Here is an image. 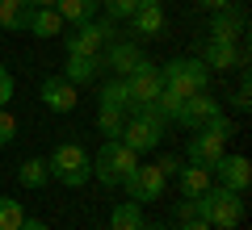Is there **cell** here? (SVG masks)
Returning a JSON list of instances; mask_svg holds the SVG:
<instances>
[{
  "mask_svg": "<svg viewBox=\"0 0 252 230\" xmlns=\"http://www.w3.org/2000/svg\"><path fill=\"white\" fill-rule=\"evenodd\" d=\"M193 201H198V218L210 222L215 230H235L240 218H244V197L231 193V188H223V184H210L206 193L193 197Z\"/></svg>",
  "mask_w": 252,
  "mask_h": 230,
  "instance_id": "6da1fadb",
  "label": "cell"
},
{
  "mask_svg": "<svg viewBox=\"0 0 252 230\" xmlns=\"http://www.w3.org/2000/svg\"><path fill=\"white\" fill-rule=\"evenodd\" d=\"M46 168H51V180H59V184H67V188H80V184L93 180V155L80 142H59V147L51 151Z\"/></svg>",
  "mask_w": 252,
  "mask_h": 230,
  "instance_id": "7a4b0ae2",
  "label": "cell"
},
{
  "mask_svg": "<svg viewBox=\"0 0 252 230\" xmlns=\"http://www.w3.org/2000/svg\"><path fill=\"white\" fill-rule=\"evenodd\" d=\"M135 168H139V155L126 147L122 138H105V147H101V151H97V159H93V176H97L105 188L126 184Z\"/></svg>",
  "mask_w": 252,
  "mask_h": 230,
  "instance_id": "3957f363",
  "label": "cell"
},
{
  "mask_svg": "<svg viewBox=\"0 0 252 230\" xmlns=\"http://www.w3.org/2000/svg\"><path fill=\"white\" fill-rule=\"evenodd\" d=\"M227 138H231V122H227V113H219L210 126H202V130L189 134V163L215 168V163L227 155Z\"/></svg>",
  "mask_w": 252,
  "mask_h": 230,
  "instance_id": "277c9868",
  "label": "cell"
},
{
  "mask_svg": "<svg viewBox=\"0 0 252 230\" xmlns=\"http://www.w3.org/2000/svg\"><path fill=\"white\" fill-rule=\"evenodd\" d=\"M160 80H164V88H172L177 97H198V92H206V84H210V71H206V63L202 59H168V63H160Z\"/></svg>",
  "mask_w": 252,
  "mask_h": 230,
  "instance_id": "5b68a950",
  "label": "cell"
},
{
  "mask_svg": "<svg viewBox=\"0 0 252 230\" xmlns=\"http://www.w3.org/2000/svg\"><path fill=\"white\" fill-rule=\"evenodd\" d=\"M114 38H118L114 21H80L72 34H63V46H67V54H101Z\"/></svg>",
  "mask_w": 252,
  "mask_h": 230,
  "instance_id": "8992f818",
  "label": "cell"
},
{
  "mask_svg": "<svg viewBox=\"0 0 252 230\" xmlns=\"http://www.w3.org/2000/svg\"><path fill=\"white\" fill-rule=\"evenodd\" d=\"M143 59L147 54H143V46H139L135 38H114V42L101 51V71H109L114 80H126Z\"/></svg>",
  "mask_w": 252,
  "mask_h": 230,
  "instance_id": "52a82bcc",
  "label": "cell"
},
{
  "mask_svg": "<svg viewBox=\"0 0 252 230\" xmlns=\"http://www.w3.org/2000/svg\"><path fill=\"white\" fill-rule=\"evenodd\" d=\"M160 88H164V80H160V63H152V59H143L130 76H126V97H130V109H139V105H152L156 97H160Z\"/></svg>",
  "mask_w": 252,
  "mask_h": 230,
  "instance_id": "ba28073f",
  "label": "cell"
},
{
  "mask_svg": "<svg viewBox=\"0 0 252 230\" xmlns=\"http://www.w3.org/2000/svg\"><path fill=\"white\" fill-rule=\"evenodd\" d=\"M164 184H168V176H164L156 163H139L135 172H130V180H126V193H130V201H160Z\"/></svg>",
  "mask_w": 252,
  "mask_h": 230,
  "instance_id": "9c48e42d",
  "label": "cell"
},
{
  "mask_svg": "<svg viewBox=\"0 0 252 230\" xmlns=\"http://www.w3.org/2000/svg\"><path fill=\"white\" fill-rule=\"evenodd\" d=\"M210 176H215L223 188H231V193L244 197V188L252 184V163L244 159V155H223V159L210 168Z\"/></svg>",
  "mask_w": 252,
  "mask_h": 230,
  "instance_id": "30bf717a",
  "label": "cell"
},
{
  "mask_svg": "<svg viewBox=\"0 0 252 230\" xmlns=\"http://www.w3.org/2000/svg\"><path fill=\"white\" fill-rule=\"evenodd\" d=\"M219 113H223V105H219L210 92H198V97H189L185 105H181V117H177V122L185 126V130H202V126H210Z\"/></svg>",
  "mask_w": 252,
  "mask_h": 230,
  "instance_id": "8fae6325",
  "label": "cell"
},
{
  "mask_svg": "<svg viewBox=\"0 0 252 230\" xmlns=\"http://www.w3.org/2000/svg\"><path fill=\"white\" fill-rule=\"evenodd\" d=\"M202 63H206V71H235V67L248 63V54H244L235 42H219V38H210V42L202 46Z\"/></svg>",
  "mask_w": 252,
  "mask_h": 230,
  "instance_id": "7c38bea8",
  "label": "cell"
},
{
  "mask_svg": "<svg viewBox=\"0 0 252 230\" xmlns=\"http://www.w3.org/2000/svg\"><path fill=\"white\" fill-rule=\"evenodd\" d=\"M42 101L51 113H72L76 105H80V97H76V84L63 80V76H46L42 80Z\"/></svg>",
  "mask_w": 252,
  "mask_h": 230,
  "instance_id": "4fadbf2b",
  "label": "cell"
},
{
  "mask_svg": "<svg viewBox=\"0 0 252 230\" xmlns=\"http://www.w3.org/2000/svg\"><path fill=\"white\" fill-rule=\"evenodd\" d=\"M248 29V13L240 9V4H227V9H219L215 17H210V38H219V42H235V38Z\"/></svg>",
  "mask_w": 252,
  "mask_h": 230,
  "instance_id": "5bb4252c",
  "label": "cell"
},
{
  "mask_svg": "<svg viewBox=\"0 0 252 230\" xmlns=\"http://www.w3.org/2000/svg\"><path fill=\"white\" fill-rule=\"evenodd\" d=\"M118 138H122L126 147L135 151V155H143V151H156V147H160L164 130H156V126H147L143 117H130V122L122 126V134H118Z\"/></svg>",
  "mask_w": 252,
  "mask_h": 230,
  "instance_id": "9a60e30c",
  "label": "cell"
},
{
  "mask_svg": "<svg viewBox=\"0 0 252 230\" xmlns=\"http://www.w3.org/2000/svg\"><path fill=\"white\" fill-rule=\"evenodd\" d=\"M130 26H135V42L160 38V34H164V26H168V17H164V4H143V9L130 17Z\"/></svg>",
  "mask_w": 252,
  "mask_h": 230,
  "instance_id": "2e32d148",
  "label": "cell"
},
{
  "mask_svg": "<svg viewBox=\"0 0 252 230\" xmlns=\"http://www.w3.org/2000/svg\"><path fill=\"white\" fill-rule=\"evenodd\" d=\"M63 26L67 21L59 17V9H30V17H26V29L34 38H55V34H63Z\"/></svg>",
  "mask_w": 252,
  "mask_h": 230,
  "instance_id": "e0dca14e",
  "label": "cell"
},
{
  "mask_svg": "<svg viewBox=\"0 0 252 230\" xmlns=\"http://www.w3.org/2000/svg\"><path fill=\"white\" fill-rule=\"evenodd\" d=\"M97 71H101V54H67L63 80H72V84H89Z\"/></svg>",
  "mask_w": 252,
  "mask_h": 230,
  "instance_id": "ac0fdd59",
  "label": "cell"
},
{
  "mask_svg": "<svg viewBox=\"0 0 252 230\" xmlns=\"http://www.w3.org/2000/svg\"><path fill=\"white\" fill-rule=\"evenodd\" d=\"M177 180H181V193L185 197H202L210 184H215V176H210V168H198V163H189V168H181L177 172Z\"/></svg>",
  "mask_w": 252,
  "mask_h": 230,
  "instance_id": "d6986e66",
  "label": "cell"
},
{
  "mask_svg": "<svg viewBox=\"0 0 252 230\" xmlns=\"http://www.w3.org/2000/svg\"><path fill=\"white\" fill-rule=\"evenodd\" d=\"M139 226H143V205H139V201L114 205V213H109V230H139Z\"/></svg>",
  "mask_w": 252,
  "mask_h": 230,
  "instance_id": "ffe728a7",
  "label": "cell"
},
{
  "mask_svg": "<svg viewBox=\"0 0 252 230\" xmlns=\"http://www.w3.org/2000/svg\"><path fill=\"white\" fill-rule=\"evenodd\" d=\"M55 9H59L63 21L80 26V21H93V13L101 9V0H55Z\"/></svg>",
  "mask_w": 252,
  "mask_h": 230,
  "instance_id": "44dd1931",
  "label": "cell"
},
{
  "mask_svg": "<svg viewBox=\"0 0 252 230\" xmlns=\"http://www.w3.org/2000/svg\"><path fill=\"white\" fill-rule=\"evenodd\" d=\"M26 17H30V4H26V0H0V29L21 34V29H26Z\"/></svg>",
  "mask_w": 252,
  "mask_h": 230,
  "instance_id": "7402d4cb",
  "label": "cell"
},
{
  "mask_svg": "<svg viewBox=\"0 0 252 230\" xmlns=\"http://www.w3.org/2000/svg\"><path fill=\"white\" fill-rule=\"evenodd\" d=\"M17 180L26 188H46V184H51V168H46V159H26L17 168Z\"/></svg>",
  "mask_w": 252,
  "mask_h": 230,
  "instance_id": "603a6c76",
  "label": "cell"
},
{
  "mask_svg": "<svg viewBox=\"0 0 252 230\" xmlns=\"http://www.w3.org/2000/svg\"><path fill=\"white\" fill-rule=\"evenodd\" d=\"M101 109H130V97H126V80H109L101 88Z\"/></svg>",
  "mask_w": 252,
  "mask_h": 230,
  "instance_id": "cb8c5ba5",
  "label": "cell"
},
{
  "mask_svg": "<svg viewBox=\"0 0 252 230\" xmlns=\"http://www.w3.org/2000/svg\"><path fill=\"white\" fill-rule=\"evenodd\" d=\"M21 222H26L21 201H13V197H0V230H21Z\"/></svg>",
  "mask_w": 252,
  "mask_h": 230,
  "instance_id": "d4e9b609",
  "label": "cell"
},
{
  "mask_svg": "<svg viewBox=\"0 0 252 230\" xmlns=\"http://www.w3.org/2000/svg\"><path fill=\"white\" fill-rule=\"evenodd\" d=\"M152 105L164 113V122H177V117H181V105H185V97H177L172 88H160V97H156Z\"/></svg>",
  "mask_w": 252,
  "mask_h": 230,
  "instance_id": "484cf974",
  "label": "cell"
},
{
  "mask_svg": "<svg viewBox=\"0 0 252 230\" xmlns=\"http://www.w3.org/2000/svg\"><path fill=\"white\" fill-rule=\"evenodd\" d=\"M101 9L109 13V21H126L143 9V0H101Z\"/></svg>",
  "mask_w": 252,
  "mask_h": 230,
  "instance_id": "4316f807",
  "label": "cell"
},
{
  "mask_svg": "<svg viewBox=\"0 0 252 230\" xmlns=\"http://www.w3.org/2000/svg\"><path fill=\"white\" fill-rule=\"evenodd\" d=\"M97 126H101L105 138H118L122 126H126V113H122V109H101V113H97Z\"/></svg>",
  "mask_w": 252,
  "mask_h": 230,
  "instance_id": "83f0119b",
  "label": "cell"
},
{
  "mask_svg": "<svg viewBox=\"0 0 252 230\" xmlns=\"http://www.w3.org/2000/svg\"><path fill=\"white\" fill-rule=\"evenodd\" d=\"M13 138H17V117L9 109H0V147H9Z\"/></svg>",
  "mask_w": 252,
  "mask_h": 230,
  "instance_id": "f1b7e54d",
  "label": "cell"
},
{
  "mask_svg": "<svg viewBox=\"0 0 252 230\" xmlns=\"http://www.w3.org/2000/svg\"><path fill=\"white\" fill-rule=\"evenodd\" d=\"M231 105L240 109V113H248V109H252V88H248V71H244V76H240V88H235Z\"/></svg>",
  "mask_w": 252,
  "mask_h": 230,
  "instance_id": "f546056e",
  "label": "cell"
},
{
  "mask_svg": "<svg viewBox=\"0 0 252 230\" xmlns=\"http://www.w3.org/2000/svg\"><path fill=\"white\" fill-rule=\"evenodd\" d=\"M9 101H13V76H9V67L0 63V109L9 105Z\"/></svg>",
  "mask_w": 252,
  "mask_h": 230,
  "instance_id": "4dcf8cb0",
  "label": "cell"
},
{
  "mask_svg": "<svg viewBox=\"0 0 252 230\" xmlns=\"http://www.w3.org/2000/svg\"><path fill=\"white\" fill-rule=\"evenodd\" d=\"M177 218H181V222L198 218V201H193V197H185V201H177Z\"/></svg>",
  "mask_w": 252,
  "mask_h": 230,
  "instance_id": "1f68e13d",
  "label": "cell"
},
{
  "mask_svg": "<svg viewBox=\"0 0 252 230\" xmlns=\"http://www.w3.org/2000/svg\"><path fill=\"white\" fill-rule=\"evenodd\" d=\"M156 168H160L164 176H177V172H181V159H172V155H160V159H156Z\"/></svg>",
  "mask_w": 252,
  "mask_h": 230,
  "instance_id": "d6a6232c",
  "label": "cell"
},
{
  "mask_svg": "<svg viewBox=\"0 0 252 230\" xmlns=\"http://www.w3.org/2000/svg\"><path fill=\"white\" fill-rule=\"evenodd\" d=\"M181 230H215L210 222H202V218H189V222H181Z\"/></svg>",
  "mask_w": 252,
  "mask_h": 230,
  "instance_id": "836d02e7",
  "label": "cell"
},
{
  "mask_svg": "<svg viewBox=\"0 0 252 230\" xmlns=\"http://www.w3.org/2000/svg\"><path fill=\"white\" fill-rule=\"evenodd\" d=\"M202 9H210V13H219V9H227V4H231V0H198Z\"/></svg>",
  "mask_w": 252,
  "mask_h": 230,
  "instance_id": "e575fe53",
  "label": "cell"
},
{
  "mask_svg": "<svg viewBox=\"0 0 252 230\" xmlns=\"http://www.w3.org/2000/svg\"><path fill=\"white\" fill-rule=\"evenodd\" d=\"M21 230H51V226H46V222H38V218H26V222H21Z\"/></svg>",
  "mask_w": 252,
  "mask_h": 230,
  "instance_id": "d590c367",
  "label": "cell"
},
{
  "mask_svg": "<svg viewBox=\"0 0 252 230\" xmlns=\"http://www.w3.org/2000/svg\"><path fill=\"white\" fill-rule=\"evenodd\" d=\"M30 9H55V0H26Z\"/></svg>",
  "mask_w": 252,
  "mask_h": 230,
  "instance_id": "8d00e7d4",
  "label": "cell"
},
{
  "mask_svg": "<svg viewBox=\"0 0 252 230\" xmlns=\"http://www.w3.org/2000/svg\"><path fill=\"white\" fill-rule=\"evenodd\" d=\"M139 230H168V226H160V222H143Z\"/></svg>",
  "mask_w": 252,
  "mask_h": 230,
  "instance_id": "74e56055",
  "label": "cell"
},
{
  "mask_svg": "<svg viewBox=\"0 0 252 230\" xmlns=\"http://www.w3.org/2000/svg\"><path fill=\"white\" fill-rule=\"evenodd\" d=\"M143 4H164V0H143Z\"/></svg>",
  "mask_w": 252,
  "mask_h": 230,
  "instance_id": "f35d334b",
  "label": "cell"
}]
</instances>
